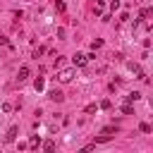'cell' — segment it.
<instances>
[{"label":"cell","instance_id":"18","mask_svg":"<svg viewBox=\"0 0 153 153\" xmlns=\"http://www.w3.org/2000/svg\"><path fill=\"white\" fill-rule=\"evenodd\" d=\"M0 45H7V38L5 36H0Z\"/></svg>","mask_w":153,"mask_h":153},{"label":"cell","instance_id":"2","mask_svg":"<svg viewBox=\"0 0 153 153\" xmlns=\"http://www.w3.org/2000/svg\"><path fill=\"white\" fill-rule=\"evenodd\" d=\"M57 79H60L62 84H69V81L74 79V69H62V72L57 74Z\"/></svg>","mask_w":153,"mask_h":153},{"label":"cell","instance_id":"13","mask_svg":"<svg viewBox=\"0 0 153 153\" xmlns=\"http://www.w3.org/2000/svg\"><path fill=\"white\" fill-rule=\"evenodd\" d=\"M100 45H103V41H100V38H96V41H93V43H91V48H93V50H98V48H100Z\"/></svg>","mask_w":153,"mask_h":153},{"label":"cell","instance_id":"14","mask_svg":"<svg viewBox=\"0 0 153 153\" xmlns=\"http://www.w3.org/2000/svg\"><path fill=\"white\" fill-rule=\"evenodd\" d=\"M110 105H112V103H110L108 98H105V100H100V108H103V110H110Z\"/></svg>","mask_w":153,"mask_h":153},{"label":"cell","instance_id":"17","mask_svg":"<svg viewBox=\"0 0 153 153\" xmlns=\"http://www.w3.org/2000/svg\"><path fill=\"white\" fill-rule=\"evenodd\" d=\"M117 7H120V0H110V10H112V12H115V10H117Z\"/></svg>","mask_w":153,"mask_h":153},{"label":"cell","instance_id":"3","mask_svg":"<svg viewBox=\"0 0 153 153\" xmlns=\"http://www.w3.org/2000/svg\"><path fill=\"white\" fill-rule=\"evenodd\" d=\"M72 62H74V67H84V65L88 62V57H86V55H81V53H76V55L72 57Z\"/></svg>","mask_w":153,"mask_h":153},{"label":"cell","instance_id":"12","mask_svg":"<svg viewBox=\"0 0 153 153\" xmlns=\"http://www.w3.org/2000/svg\"><path fill=\"white\" fill-rule=\"evenodd\" d=\"M96 14H103V0L96 2Z\"/></svg>","mask_w":153,"mask_h":153},{"label":"cell","instance_id":"10","mask_svg":"<svg viewBox=\"0 0 153 153\" xmlns=\"http://www.w3.org/2000/svg\"><path fill=\"white\" fill-rule=\"evenodd\" d=\"M122 112H124V115H134V108H131L129 103H124V105H122Z\"/></svg>","mask_w":153,"mask_h":153},{"label":"cell","instance_id":"9","mask_svg":"<svg viewBox=\"0 0 153 153\" xmlns=\"http://www.w3.org/2000/svg\"><path fill=\"white\" fill-rule=\"evenodd\" d=\"M38 143H41V136H38V134H33V136H31V141H29V146H31V148H36Z\"/></svg>","mask_w":153,"mask_h":153},{"label":"cell","instance_id":"6","mask_svg":"<svg viewBox=\"0 0 153 153\" xmlns=\"http://www.w3.org/2000/svg\"><path fill=\"white\" fill-rule=\"evenodd\" d=\"M48 96H50V100H55V103H60V100H62V98H65V96H62V93H60V91H50V93H48Z\"/></svg>","mask_w":153,"mask_h":153},{"label":"cell","instance_id":"15","mask_svg":"<svg viewBox=\"0 0 153 153\" xmlns=\"http://www.w3.org/2000/svg\"><path fill=\"white\" fill-rule=\"evenodd\" d=\"M139 129H141V131H143V134H148V131H151V127H148V124H146V122H141V124H139Z\"/></svg>","mask_w":153,"mask_h":153},{"label":"cell","instance_id":"4","mask_svg":"<svg viewBox=\"0 0 153 153\" xmlns=\"http://www.w3.org/2000/svg\"><path fill=\"white\" fill-rule=\"evenodd\" d=\"M14 139H17V127H10V129H7V134H5V141H7V143H12Z\"/></svg>","mask_w":153,"mask_h":153},{"label":"cell","instance_id":"11","mask_svg":"<svg viewBox=\"0 0 153 153\" xmlns=\"http://www.w3.org/2000/svg\"><path fill=\"white\" fill-rule=\"evenodd\" d=\"M55 10H57V12H65V2L57 0V2H55Z\"/></svg>","mask_w":153,"mask_h":153},{"label":"cell","instance_id":"1","mask_svg":"<svg viewBox=\"0 0 153 153\" xmlns=\"http://www.w3.org/2000/svg\"><path fill=\"white\" fill-rule=\"evenodd\" d=\"M127 67H129V72H131V74H136V76H139V79H143V81H148V76H146V74H143V72H141V67H139V65H136V62H129V65H127Z\"/></svg>","mask_w":153,"mask_h":153},{"label":"cell","instance_id":"16","mask_svg":"<svg viewBox=\"0 0 153 153\" xmlns=\"http://www.w3.org/2000/svg\"><path fill=\"white\" fill-rule=\"evenodd\" d=\"M43 148H45V151H53V148H55V143H53V141H45V143H43Z\"/></svg>","mask_w":153,"mask_h":153},{"label":"cell","instance_id":"7","mask_svg":"<svg viewBox=\"0 0 153 153\" xmlns=\"http://www.w3.org/2000/svg\"><path fill=\"white\" fill-rule=\"evenodd\" d=\"M33 88H36V91H43V88H45V81H43V79L38 76V79L33 81Z\"/></svg>","mask_w":153,"mask_h":153},{"label":"cell","instance_id":"5","mask_svg":"<svg viewBox=\"0 0 153 153\" xmlns=\"http://www.w3.org/2000/svg\"><path fill=\"white\" fill-rule=\"evenodd\" d=\"M29 74H31V72H29V67H22V69H19V74H17V79H19V81H26V79H29Z\"/></svg>","mask_w":153,"mask_h":153},{"label":"cell","instance_id":"8","mask_svg":"<svg viewBox=\"0 0 153 153\" xmlns=\"http://www.w3.org/2000/svg\"><path fill=\"white\" fill-rule=\"evenodd\" d=\"M139 98H141V93H139V91H134V93H129V96H127V103H134V100H139Z\"/></svg>","mask_w":153,"mask_h":153}]
</instances>
